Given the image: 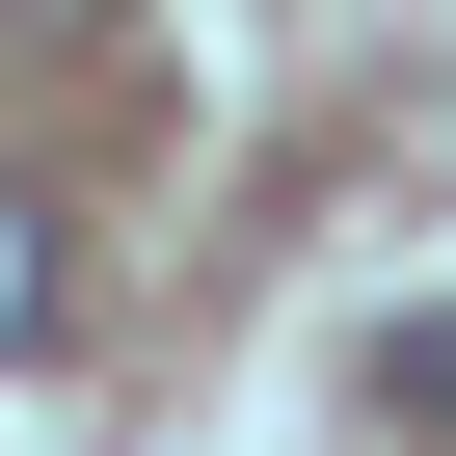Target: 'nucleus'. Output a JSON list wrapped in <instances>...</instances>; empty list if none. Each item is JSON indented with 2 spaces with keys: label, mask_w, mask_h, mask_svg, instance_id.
Listing matches in <instances>:
<instances>
[{
  "label": "nucleus",
  "mask_w": 456,
  "mask_h": 456,
  "mask_svg": "<svg viewBox=\"0 0 456 456\" xmlns=\"http://www.w3.org/2000/svg\"><path fill=\"white\" fill-rule=\"evenodd\" d=\"M0 349H54V215L0 188Z\"/></svg>",
  "instance_id": "nucleus-1"
},
{
  "label": "nucleus",
  "mask_w": 456,
  "mask_h": 456,
  "mask_svg": "<svg viewBox=\"0 0 456 456\" xmlns=\"http://www.w3.org/2000/svg\"><path fill=\"white\" fill-rule=\"evenodd\" d=\"M403 403H429V429H456V322H403Z\"/></svg>",
  "instance_id": "nucleus-2"
}]
</instances>
